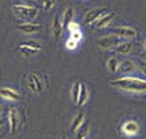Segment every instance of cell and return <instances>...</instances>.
<instances>
[{"instance_id": "1", "label": "cell", "mask_w": 146, "mask_h": 139, "mask_svg": "<svg viewBox=\"0 0 146 139\" xmlns=\"http://www.w3.org/2000/svg\"><path fill=\"white\" fill-rule=\"evenodd\" d=\"M109 85L115 88L131 92V93H146V80L137 77H122L111 80Z\"/></svg>"}, {"instance_id": "2", "label": "cell", "mask_w": 146, "mask_h": 139, "mask_svg": "<svg viewBox=\"0 0 146 139\" xmlns=\"http://www.w3.org/2000/svg\"><path fill=\"white\" fill-rule=\"evenodd\" d=\"M12 11L16 15V17H19L21 20H25L27 22H31L36 16L38 15V9L33 6L28 5H13Z\"/></svg>"}, {"instance_id": "3", "label": "cell", "mask_w": 146, "mask_h": 139, "mask_svg": "<svg viewBox=\"0 0 146 139\" xmlns=\"http://www.w3.org/2000/svg\"><path fill=\"white\" fill-rule=\"evenodd\" d=\"M121 43V38L115 36V35L110 34V35H106L102 36L98 40L96 44L100 49L102 50H111V49H116V46Z\"/></svg>"}, {"instance_id": "4", "label": "cell", "mask_w": 146, "mask_h": 139, "mask_svg": "<svg viewBox=\"0 0 146 139\" xmlns=\"http://www.w3.org/2000/svg\"><path fill=\"white\" fill-rule=\"evenodd\" d=\"M111 32L113 35H115V36L119 38H127V40H133L138 35L136 29L127 26H116L111 29Z\"/></svg>"}, {"instance_id": "5", "label": "cell", "mask_w": 146, "mask_h": 139, "mask_svg": "<svg viewBox=\"0 0 146 139\" xmlns=\"http://www.w3.org/2000/svg\"><path fill=\"white\" fill-rule=\"evenodd\" d=\"M106 12H107V9H106V8H102V7L90 9V11L86 14L84 21H85V23H86V24H92L93 22L99 21V20L101 19V17L104 15V13H106Z\"/></svg>"}, {"instance_id": "6", "label": "cell", "mask_w": 146, "mask_h": 139, "mask_svg": "<svg viewBox=\"0 0 146 139\" xmlns=\"http://www.w3.org/2000/svg\"><path fill=\"white\" fill-rule=\"evenodd\" d=\"M8 123H9V131L12 134H15L20 124L19 113L15 108H9L8 110Z\"/></svg>"}, {"instance_id": "7", "label": "cell", "mask_w": 146, "mask_h": 139, "mask_svg": "<svg viewBox=\"0 0 146 139\" xmlns=\"http://www.w3.org/2000/svg\"><path fill=\"white\" fill-rule=\"evenodd\" d=\"M16 29L23 34H36L41 31L42 26L40 23H35V22H25L21 24H17Z\"/></svg>"}, {"instance_id": "8", "label": "cell", "mask_w": 146, "mask_h": 139, "mask_svg": "<svg viewBox=\"0 0 146 139\" xmlns=\"http://www.w3.org/2000/svg\"><path fill=\"white\" fill-rule=\"evenodd\" d=\"M140 130V126L139 124L137 123L136 120H126L125 123L122 125V131L123 133H125L126 136H130V137H133L136 136Z\"/></svg>"}, {"instance_id": "9", "label": "cell", "mask_w": 146, "mask_h": 139, "mask_svg": "<svg viewBox=\"0 0 146 139\" xmlns=\"http://www.w3.org/2000/svg\"><path fill=\"white\" fill-rule=\"evenodd\" d=\"M28 87L33 93H41L42 92V82L41 79L36 74H29L28 75Z\"/></svg>"}, {"instance_id": "10", "label": "cell", "mask_w": 146, "mask_h": 139, "mask_svg": "<svg viewBox=\"0 0 146 139\" xmlns=\"http://www.w3.org/2000/svg\"><path fill=\"white\" fill-rule=\"evenodd\" d=\"M0 97L7 101H19L20 100V94L16 91L9 88V87H1L0 88Z\"/></svg>"}, {"instance_id": "11", "label": "cell", "mask_w": 146, "mask_h": 139, "mask_svg": "<svg viewBox=\"0 0 146 139\" xmlns=\"http://www.w3.org/2000/svg\"><path fill=\"white\" fill-rule=\"evenodd\" d=\"M63 21L60 20L59 16H54V19L52 21V26H51V31L54 40H58L62 35H63Z\"/></svg>"}, {"instance_id": "12", "label": "cell", "mask_w": 146, "mask_h": 139, "mask_svg": "<svg viewBox=\"0 0 146 139\" xmlns=\"http://www.w3.org/2000/svg\"><path fill=\"white\" fill-rule=\"evenodd\" d=\"M118 70L122 73H132L137 70V65L133 60L126 59V60H123L122 63H119V68Z\"/></svg>"}, {"instance_id": "13", "label": "cell", "mask_w": 146, "mask_h": 139, "mask_svg": "<svg viewBox=\"0 0 146 139\" xmlns=\"http://www.w3.org/2000/svg\"><path fill=\"white\" fill-rule=\"evenodd\" d=\"M85 123V113H79L72 120V124H71V131L73 133H76Z\"/></svg>"}, {"instance_id": "14", "label": "cell", "mask_w": 146, "mask_h": 139, "mask_svg": "<svg viewBox=\"0 0 146 139\" xmlns=\"http://www.w3.org/2000/svg\"><path fill=\"white\" fill-rule=\"evenodd\" d=\"M132 48H133L132 42L126 41V42H121V43L116 46L115 50H116L117 54H119V55H129L130 52L132 51Z\"/></svg>"}, {"instance_id": "15", "label": "cell", "mask_w": 146, "mask_h": 139, "mask_svg": "<svg viewBox=\"0 0 146 139\" xmlns=\"http://www.w3.org/2000/svg\"><path fill=\"white\" fill-rule=\"evenodd\" d=\"M88 97H89V92H88V88L85 83L81 82V87H80V94H79V100H78V106L79 107H82L84 104L88 101Z\"/></svg>"}, {"instance_id": "16", "label": "cell", "mask_w": 146, "mask_h": 139, "mask_svg": "<svg viewBox=\"0 0 146 139\" xmlns=\"http://www.w3.org/2000/svg\"><path fill=\"white\" fill-rule=\"evenodd\" d=\"M73 17H74V9H73V7H67L65 9L64 14H63V19H62L63 27H66L67 28V26L71 22H73Z\"/></svg>"}, {"instance_id": "17", "label": "cell", "mask_w": 146, "mask_h": 139, "mask_svg": "<svg viewBox=\"0 0 146 139\" xmlns=\"http://www.w3.org/2000/svg\"><path fill=\"white\" fill-rule=\"evenodd\" d=\"M115 16V13H108V14H104L99 21H96L95 23V27L96 28H103V27H107L109 23H111L113 19Z\"/></svg>"}, {"instance_id": "18", "label": "cell", "mask_w": 146, "mask_h": 139, "mask_svg": "<svg viewBox=\"0 0 146 139\" xmlns=\"http://www.w3.org/2000/svg\"><path fill=\"white\" fill-rule=\"evenodd\" d=\"M107 68L110 73H116L119 68V60L116 57H110L107 60Z\"/></svg>"}, {"instance_id": "19", "label": "cell", "mask_w": 146, "mask_h": 139, "mask_svg": "<svg viewBox=\"0 0 146 139\" xmlns=\"http://www.w3.org/2000/svg\"><path fill=\"white\" fill-rule=\"evenodd\" d=\"M19 50H20V52L22 55H25V56H27V57H30V56H34V55H36L38 52V50H35V49H33V48H29V46H27V45H25V44H20L19 45Z\"/></svg>"}, {"instance_id": "20", "label": "cell", "mask_w": 146, "mask_h": 139, "mask_svg": "<svg viewBox=\"0 0 146 139\" xmlns=\"http://www.w3.org/2000/svg\"><path fill=\"white\" fill-rule=\"evenodd\" d=\"M80 87H81V82H79V81L74 82V85L72 86L71 94H72V99H73V102L74 103H78L79 94H80Z\"/></svg>"}, {"instance_id": "21", "label": "cell", "mask_w": 146, "mask_h": 139, "mask_svg": "<svg viewBox=\"0 0 146 139\" xmlns=\"http://www.w3.org/2000/svg\"><path fill=\"white\" fill-rule=\"evenodd\" d=\"M89 133V125L85 124L82 125L77 132H76V139H86Z\"/></svg>"}, {"instance_id": "22", "label": "cell", "mask_w": 146, "mask_h": 139, "mask_svg": "<svg viewBox=\"0 0 146 139\" xmlns=\"http://www.w3.org/2000/svg\"><path fill=\"white\" fill-rule=\"evenodd\" d=\"M22 44H25V45H27V46H29V48H33V49H35V50H38V51L42 49V45H41L37 41H33V40H28V41L23 42Z\"/></svg>"}, {"instance_id": "23", "label": "cell", "mask_w": 146, "mask_h": 139, "mask_svg": "<svg viewBox=\"0 0 146 139\" xmlns=\"http://www.w3.org/2000/svg\"><path fill=\"white\" fill-rule=\"evenodd\" d=\"M65 46H66V49H68V50H74V49L78 46V42H76L74 40H72V38H68V40L66 41V43H65Z\"/></svg>"}, {"instance_id": "24", "label": "cell", "mask_w": 146, "mask_h": 139, "mask_svg": "<svg viewBox=\"0 0 146 139\" xmlns=\"http://www.w3.org/2000/svg\"><path fill=\"white\" fill-rule=\"evenodd\" d=\"M67 29L71 31V34L72 32H74V31H79L80 30V26L77 23V22H71L68 26H67Z\"/></svg>"}, {"instance_id": "25", "label": "cell", "mask_w": 146, "mask_h": 139, "mask_svg": "<svg viewBox=\"0 0 146 139\" xmlns=\"http://www.w3.org/2000/svg\"><path fill=\"white\" fill-rule=\"evenodd\" d=\"M54 5H56V1H53V0H48V1H43V8H44L45 11H49V9L53 8Z\"/></svg>"}, {"instance_id": "26", "label": "cell", "mask_w": 146, "mask_h": 139, "mask_svg": "<svg viewBox=\"0 0 146 139\" xmlns=\"http://www.w3.org/2000/svg\"><path fill=\"white\" fill-rule=\"evenodd\" d=\"M71 38H72V40H74L76 42H79V41L82 38V34H81V31L79 30V31L72 32V34H71Z\"/></svg>"}, {"instance_id": "27", "label": "cell", "mask_w": 146, "mask_h": 139, "mask_svg": "<svg viewBox=\"0 0 146 139\" xmlns=\"http://www.w3.org/2000/svg\"><path fill=\"white\" fill-rule=\"evenodd\" d=\"M140 70H141V72L146 75V60H141L140 62Z\"/></svg>"}, {"instance_id": "28", "label": "cell", "mask_w": 146, "mask_h": 139, "mask_svg": "<svg viewBox=\"0 0 146 139\" xmlns=\"http://www.w3.org/2000/svg\"><path fill=\"white\" fill-rule=\"evenodd\" d=\"M143 48H144V50L146 51V40H145V41L143 42Z\"/></svg>"}, {"instance_id": "29", "label": "cell", "mask_w": 146, "mask_h": 139, "mask_svg": "<svg viewBox=\"0 0 146 139\" xmlns=\"http://www.w3.org/2000/svg\"><path fill=\"white\" fill-rule=\"evenodd\" d=\"M3 124H4V119H3V118H0V128L3 126Z\"/></svg>"}, {"instance_id": "30", "label": "cell", "mask_w": 146, "mask_h": 139, "mask_svg": "<svg viewBox=\"0 0 146 139\" xmlns=\"http://www.w3.org/2000/svg\"><path fill=\"white\" fill-rule=\"evenodd\" d=\"M1 114H3V107L0 106V116H1Z\"/></svg>"}, {"instance_id": "31", "label": "cell", "mask_w": 146, "mask_h": 139, "mask_svg": "<svg viewBox=\"0 0 146 139\" xmlns=\"http://www.w3.org/2000/svg\"><path fill=\"white\" fill-rule=\"evenodd\" d=\"M60 139H68V138H67V137H66V136H65V134H64V136H63V137H62V138H60Z\"/></svg>"}]
</instances>
